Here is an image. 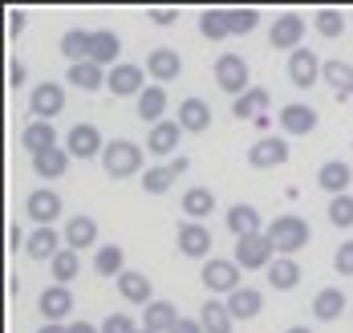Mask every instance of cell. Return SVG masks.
<instances>
[{
  "instance_id": "obj_1",
  "label": "cell",
  "mask_w": 353,
  "mask_h": 333,
  "mask_svg": "<svg viewBox=\"0 0 353 333\" xmlns=\"http://www.w3.org/2000/svg\"><path fill=\"white\" fill-rule=\"evenodd\" d=\"M102 171H106L110 179H130V175H139L142 171V147L130 143V139L106 143V150H102Z\"/></svg>"
},
{
  "instance_id": "obj_2",
  "label": "cell",
  "mask_w": 353,
  "mask_h": 333,
  "mask_svg": "<svg viewBox=\"0 0 353 333\" xmlns=\"http://www.w3.org/2000/svg\"><path fill=\"white\" fill-rule=\"evenodd\" d=\"M309 223L301 220V216H276V220L268 223V240H272V248L281 252V256H296L301 248H309Z\"/></svg>"
},
{
  "instance_id": "obj_3",
  "label": "cell",
  "mask_w": 353,
  "mask_h": 333,
  "mask_svg": "<svg viewBox=\"0 0 353 333\" xmlns=\"http://www.w3.org/2000/svg\"><path fill=\"white\" fill-rule=\"evenodd\" d=\"M215 85L223 94H232V98H244L248 90H252V74H248V61L240 53H219V61H215Z\"/></svg>"
},
{
  "instance_id": "obj_4",
  "label": "cell",
  "mask_w": 353,
  "mask_h": 333,
  "mask_svg": "<svg viewBox=\"0 0 353 333\" xmlns=\"http://www.w3.org/2000/svg\"><path fill=\"white\" fill-rule=\"evenodd\" d=\"M199 281H203L208 293H223V296H232L236 289H244V285H240V281H244V276H240V264H236V260H223V256L203 260Z\"/></svg>"
},
{
  "instance_id": "obj_5",
  "label": "cell",
  "mask_w": 353,
  "mask_h": 333,
  "mask_svg": "<svg viewBox=\"0 0 353 333\" xmlns=\"http://www.w3.org/2000/svg\"><path fill=\"white\" fill-rule=\"evenodd\" d=\"M232 260H236L244 272H256V268L268 272V264L276 260V248H272L268 232H264V236H248V240H236V256Z\"/></svg>"
},
{
  "instance_id": "obj_6",
  "label": "cell",
  "mask_w": 353,
  "mask_h": 333,
  "mask_svg": "<svg viewBox=\"0 0 353 333\" xmlns=\"http://www.w3.org/2000/svg\"><path fill=\"white\" fill-rule=\"evenodd\" d=\"M29 110H33L37 122H53L57 114L65 110V85H57V81H41V85H33Z\"/></svg>"
},
{
  "instance_id": "obj_7",
  "label": "cell",
  "mask_w": 353,
  "mask_h": 333,
  "mask_svg": "<svg viewBox=\"0 0 353 333\" xmlns=\"http://www.w3.org/2000/svg\"><path fill=\"white\" fill-rule=\"evenodd\" d=\"M305 17H296V12H284L272 21V33H268V45L272 49H281V53H296L301 49V41H305Z\"/></svg>"
},
{
  "instance_id": "obj_8",
  "label": "cell",
  "mask_w": 353,
  "mask_h": 333,
  "mask_svg": "<svg viewBox=\"0 0 353 333\" xmlns=\"http://www.w3.org/2000/svg\"><path fill=\"white\" fill-rule=\"evenodd\" d=\"M25 216H29L37 228H53V220L61 216V195H57L53 187H37V191H29Z\"/></svg>"
},
{
  "instance_id": "obj_9",
  "label": "cell",
  "mask_w": 353,
  "mask_h": 333,
  "mask_svg": "<svg viewBox=\"0 0 353 333\" xmlns=\"http://www.w3.org/2000/svg\"><path fill=\"white\" fill-rule=\"evenodd\" d=\"M325 74V65H321V57L313 49H296V53H288V81L296 85V90H309V85H317V77Z\"/></svg>"
},
{
  "instance_id": "obj_10",
  "label": "cell",
  "mask_w": 353,
  "mask_h": 333,
  "mask_svg": "<svg viewBox=\"0 0 353 333\" xmlns=\"http://www.w3.org/2000/svg\"><path fill=\"white\" fill-rule=\"evenodd\" d=\"M37 309H41V317H45V321H53V325H70L73 293L65 289V285H49L45 293L37 296Z\"/></svg>"
},
{
  "instance_id": "obj_11",
  "label": "cell",
  "mask_w": 353,
  "mask_h": 333,
  "mask_svg": "<svg viewBox=\"0 0 353 333\" xmlns=\"http://www.w3.org/2000/svg\"><path fill=\"white\" fill-rule=\"evenodd\" d=\"M65 150H70L73 159H102V134H98V126L94 122H77L70 134H65Z\"/></svg>"
},
{
  "instance_id": "obj_12",
  "label": "cell",
  "mask_w": 353,
  "mask_h": 333,
  "mask_svg": "<svg viewBox=\"0 0 353 333\" xmlns=\"http://www.w3.org/2000/svg\"><path fill=\"white\" fill-rule=\"evenodd\" d=\"M288 163V143L276 139V134H268V139H256L252 150H248V167H256V171H268V167H284Z\"/></svg>"
},
{
  "instance_id": "obj_13",
  "label": "cell",
  "mask_w": 353,
  "mask_h": 333,
  "mask_svg": "<svg viewBox=\"0 0 353 333\" xmlns=\"http://www.w3.org/2000/svg\"><path fill=\"white\" fill-rule=\"evenodd\" d=\"M146 81V74H142V65H130V61H118L114 70H110V77H106V90L110 94H118V98H139L142 85Z\"/></svg>"
},
{
  "instance_id": "obj_14",
  "label": "cell",
  "mask_w": 353,
  "mask_h": 333,
  "mask_svg": "<svg viewBox=\"0 0 353 333\" xmlns=\"http://www.w3.org/2000/svg\"><path fill=\"white\" fill-rule=\"evenodd\" d=\"M179 252L183 256H191V260H208V252H212L215 244H212V228H203V223H183L179 228Z\"/></svg>"
},
{
  "instance_id": "obj_15",
  "label": "cell",
  "mask_w": 353,
  "mask_h": 333,
  "mask_svg": "<svg viewBox=\"0 0 353 333\" xmlns=\"http://www.w3.org/2000/svg\"><path fill=\"white\" fill-rule=\"evenodd\" d=\"M179 139H183L179 118H163L159 126H150V130H146V150H150V154H159V159H167V154H175V150H179Z\"/></svg>"
},
{
  "instance_id": "obj_16",
  "label": "cell",
  "mask_w": 353,
  "mask_h": 333,
  "mask_svg": "<svg viewBox=\"0 0 353 333\" xmlns=\"http://www.w3.org/2000/svg\"><path fill=\"white\" fill-rule=\"evenodd\" d=\"M350 183H353V167H350V163H341V159H329V163H321L317 187H325L333 199H337V195H350Z\"/></svg>"
},
{
  "instance_id": "obj_17",
  "label": "cell",
  "mask_w": 353,
  "mask_h": 333,
  "mask_svg": "<svg viewBox=\"0 0 353 333\" xmlns=\"http://www.w3.org/2000/svg\"><path fill=\"white\" fill-rule=\"evenodd\" d=\"M146 74L154 77L159 85H167V81H175L179 74H183V57H179V49H154L150 57H146Z\"/></svg>"
},
{
  "instance_id": "obj_18",
  "label": "cell",
  "mask_w": 353,
  "mask_h": 333,
  "mask_svg": "<svg viewBox=\"0 0 353 333\" xmlns=\"http://www.w3.org/2000/svg\"><path fill=\"white\" fill-rule=\"evenodd\" d=\"M179 126H183V134H203L212 126V106L203 98H183L179 102Z\"/></svg>"
},
{
  "instance_id": "obj_19",
  "label": "cell",
  "mask_w": 353,
  "mask_h": 333,
  "mask_svg": "<svg viewBox=\"0 0 353 333\" xmlns=\"http://www.w3.org/2000/svg\"><path fill=\"white\" fill-rule=\"evenodd\" d=\"M281 130L284 134H313V130H317V110L305 106V102L281 106Z\"/></svg>"
},
{
  "instance_id": "obj_20",
  "label": "cell",
  "mask_w": 353,
  "mask_h": 333,
  "mask_svg": "<svg viewBox=\"0 0 353 333\" xmlns=\"http://www.w3.org/2000/svg\"><path fill=\"white\" fill-rule=\"evenodd\" d=\"M114 285H118L122 301H130V305H142V309H146V305L154 301V289H150V276H146V272H134V268H126V272H122Z\"/></svg>"
},
{
  "instance_id": "obj_21",
  "label": "cell",
  "mask_w": 353,
  "mask_h": 333,
  "mask_svg": "<svg viewBox=\"0 0 353 333\" xmlns=\"http://www.w3.org/2000/svg\"><path fill=\"white\" fill-rule=\"evenodd\" d=\"M268 106H272V94H268L264 85H252L244 98H236V102H232V114H236L240 122H260Z\"/></svg>"
},
{
  "instance_id": "obj_22",
  "label": "cell",
  "mask_w": 353,
  "mask_h": 333,
  "mask_svg": "<svg viewBox=\"0 0 353 333\" xmlns=\"http://www.w3.org/2000/svg\"><path fill=\"white\" fill-rule=\"evenodd\" d=\"M228 228H232L236 240L264 236V228H260V212H256L252 203H232V208H228Z\"/></svg>"
},
{
  "instance_id": "obj_23",
  "label": "cell",
  "mask_w": 353,
  "mask_h": 333,
  "mask_svg": "<svg viewBox=\"0 0 353 333\" xmlns=\"http://www.w3.org/2000/svg\"><path fill=\"white\" fill-rule=\"evenodd\" d=\"M65 248L81 252V248H98V220L94 216H73L65 223Z\"/></svg>"
},
{
  "instance_id": "obj_24",
  "label": "cell",
  "mask_w": 353,
  "mask_h": 333,
  "mask_svg": "<svg viewBox=\"0 0 353 333\" xmlns=\"http://www.w3.org/2000/svg\"><path fill=\"white\" fill-rule=\"evenodd\" d=\"M61 248H65V236H57L53 228H33L29 232V244H25L29 260H53Z\"/></svg>"
},
{
  "instance_id": "obj_25",
  "label": "cell",
  "mask_w": 353,
  "mask_h": 333,
  "mask_svg": "<svg viewBox=\"0 0 353 333\" xmlns=\"http://www.w3.org/2000/svg\"><path fill=\"white\" fill-rule=\"evenodd\" d=\"M179 325V309L171 305V301H150L146 305V313H142V330H150V333H171Z\"/></svg>"
},
{
  "instance_id": "obj_26",
  "label": "cell",
  "mask_w": 353,
  "mask_h": 333,
  "mask_svg": "<svg viewBox=\"0 0 353 333\" xmlns=\"http://www.w3.org/2000/svg\"><path fill=\"white\" fill-rule=\"evenodd\" d=\"M212 212H215L212 187H187V191H183V216L191 223H203Z\"/></svg>"
},
{
  "instance_id": "obj_27",
  "label": "cell",
  "mask_w": 353,
  "mask_h": 333,
  "mask_svg": "<svg viewBox=\"0 0 353 333\" xmlns=\"http://www.w3.org/2000/svg\"><path fill=\"white\" fill-rule=\"evenodd\" d=\"M70 150L65 147H53V150H45V154H33V171H37V179H61L65 171H70Z\"/></svg>"
},
{
  "instance_id": "obj_28",
  "label": "cell",
  "mask_w": 353,
  "mask_h": 333,
  "mask_svg": "<svg viewBox=\"0 0 353 333\" xmlns=\"http://www.w3.org/2000/svg\"><path fill=\"white\" fill-rule=\"evenodd\" d=\"M21 147L29 150V154H45V150L57 147V130H53V122H29L25 130H21Z\"/></svg>"
},
{
  "instance_id": "obj_29",
  "label": "cell",
  "mask_w": 353,
  "mask_h": 333,
  "mask_svg": "<svg viewBox=\"0 0 353 333\" xmlns=\"http://www.w3.org/2000/svg\"><path fill=\"white\" fill-rule=\"evenodd\" d=\"M260 309H264V293L252 289V285H244V289H236V293L228 296V313H232L236 321H252Z\"/></svg>"
},
{
  "instance_id": "obj_30",
  "label": "cell",
  "mask_w": 353,
  "mask_h": 333,
  "mask_svg": "<svg viewBox=\"0 0 353 333\" xmlns=\"http://www.w3.org/2000/svg\"><path fill=\"white\" fill-rule=\"evenodd\" d=\"M94 272L106 276V281H118V276L126 272V248H118V244H102V248L94 252Z\"/></svg>"
},
{
  "instance_id": "obj_31",
  "label": "cell",
  "mask_w": 353,
  "mask_h": 333,
  "mask_svg": "<svg viewBox=\"0 0 353 333\" xmlns=\"http://www.w3.org/2000/svg\"><path fill=\"white\" fill-rule=\"evenodd\" d=\"M268 285L276 289V293H288V289H296L301 285V264L292 256H276L268 264Z\"/></svg>"
},
{
  "instance_id": "obj_32",
  "label": "cell",
  "mask_w": 353,
  "mask_h": 333,
  "mask_svg": "<svg viewBox=\"0 0 353 333\" xmlns=\"http://www.w3.org/2000/svg\"><path fill=\"white\" fill-rule=\"evenodd\" d=\"M106 77H110V70H102L98 61H81V65H70V85L85 90V94H94V90H106Z\"/></svg>"
},
{
  "instance_id": "obj_33",
  "label": "cell",
  "mask_w": 353,
  "mask_h": 333,
  "mask_svg": "<svg viewBox=\"0 0 353 333\" xmlns=\"http://www.w3.org/2000/svg\"><path fill=\"white\" fill-rule=\"evenodd\" d=\"M61 53L70 57V65L94 61V33H85V29H70V33L61 37Z\"/></svg>"
},
{
  "instance_id": "obj_34",
  "label": "cell",
  "mask_w": 353,
  "mask_h": 333,
  "mask_svg": "<svg viewBox=\"0 0 353 333\" xmlns=\"http://www.w3.org/2000/svg\"><path fill=\"white\" fill-rule=\"evenodd\" d=\"M163 114H167V90H163V85H146L139 94V118L150 122V126H159Z\"/></svg>"
},
{
  "instance_id": "obj_35",
  "label": "cell",
  "mask_w": 353,
  "mask_h": 333,
  "mask_svg": "<svg viewBox=\"0 0 353 333\" xmlns=\"http://www.w3.org/2000/svg\"><path fill=\"white\" fill-rule=\"evenodd\" d=\"M232 313H228V301H203V309H199V325L203 333H232Z\"/></svg>"
},
{
  "instance_id": "obj_36",
  "label": "cell",
  "mask_w": 353,
  "mask_h": 333,
  "mask_svg": "<svg viewBox=\"0 0 353 333\" xmlns=\"http://www.w3.org/2000/svg\"><path fill=\"white\" fill-rule=\"evenodd\" d=\"M118 53H122V41L114 29H94V61L102 70H114L118 65Z\"/></svg>"
},
{
  "instance_id": "obj_37",
  "label": "cell",
  "mask_w": 353,
  "mask_h": 333,
  "mask_svg": "<svg viewBox=\"0 0 353 333\" xmlns=\"http://www.w3.org/2000/svg\"><path fill=\"white\" fill-rule=\"evenodd\" d=\"M345 305H350V301H345L341 289H321V293L313 296V317H317V321H337V317L345 313Z\"/></svg>"
},
{
  "instance_id": "obj_38",
  "label": "cell",
  "mask_w": 353,
  "mask_h": 333,
  "mask_svg": "<svg viewBox=\"0 0 353 333\" xmlns=\"http://www.w3.org/2000/svg\"><path fill=\"white\" fill-rule=\"evenodd\" d=\"M325 85H333V94H337V98H353V65L350 61H341V57H337V61H325Z\"/></svg>"
},
{
  "instance_id": "obj_39",
  "label": "cell",
  "mask_w": 353,
  "mask_h": 333,
  "mask_svg": "<svg viewBox=\"0 0 353 333\" xmlns=\"http://www.w3.org/2000/svg\"><path fill=\"white\" fill-rule=\"evenodd\" d=\"M49 268H53V281L70 289V281H77V272H81V252H73V248H61L57 256L49 260Z\"/></svg>"
},
{
  "instance_id": "obj_40",
  "label": "cell",
  "mask_w": 353,
  "mask_h": 333,
  "mask_svg": "<svg viewBox=\"0 0 353 333\" xmlns=\"http://www.w3.org/2000/svg\"><path fill=\"white\" fill-rule=\"evenodd\" d=\"M175 179L179 175L171 171V163H163V167H146V171H142V191H146V195H167Z\"/></svg>"
},
{
  "instance_id": "obj_41",
  "label": "cell",
  "mask_w": 353,
  "mask_h": 333,
  "mask_svg": "<svg viewBox=\"0 0 353 333\" xmlns=\"http://www.w3.org/2000/svg\"><path fill=\"white\" fill-rule=\"evenodd\" d=\"M199 33H203L208 41L232 37V29H228V12H223V8H203V12H199Z\"/></svg>"
},
{
  "instance_id": "obj_42",
  "label": "cell",
  "mask_w": 353,
  "mask_h": 333,
  "mask_svg": "<svg viewBox=\"0 0 353 333\" xmlns=\"http://www.w3.org/2000/svg\"><path fill=\"white\" fill-rule=\"evenodd\" d=\"M313 29H317L321 37H341L345 33V17H341V8H321L317 17H313Z\"/></svg>"
},
{
  "instance_id": "obj_43",
  "label": "cell",
  "mask_w": 353,
  "mask_h": 333,
  "mask_svg": "<svg viewBox=\"0 0 353 333\" xmlns=\"http://www.w3.org/2000/svg\"><path fill=\"white\" fill-rule=\"evenodd\" d=\"M329 223L333 228H353V195L329 199Z\"/></svg>"
},
{
  "instance_id": "obj_44",
  "label": "cell",
  "mask_w": 353,
  "mask_h": 333,
  "mask_svg": "<svg viewBox=\"0 0 353 333\" xmlns=\"http://www.w3.org/2000/svg\"><path fill=\"white\" fill-rule=\"evenodd\" d=\"M223 12H228V29H232V33H252L256 21H260L256 8H223Z\"/></svg>"
},
{
  "instance_id": "obj_45",
  "label": "cell",
  "mask_w": 353,
  "mask_h": 333,
  "mask_svg": "<svg viewBox=\"0 0 353 333\" xmlns=\"http://www.w3.org/2000/svg\"><path fill=\"white\" fill-rule=\"evenodd\" d=\"M333 268H337V276H353V240H345L333 252Z\"/></svg>"
},
{
  "instance_id": "obj_46",
  "label": "cell",
  "mask_w": 353,
  "mask_h": 333,
  "mask_svg": "<svg viewBox=\"0 0 353 333\" xmlns=\"http://www.w3.org/2000/svg\"><path fill=\"white\" fill-rule=\"evenodd\" d=\"M102 333H139V330H134L130 313H110L106 321H102Z\"/></svg>"
},
{
  "instance_id": "obj_47",
  "label": "cell",
  "mask_w": 353,
  "mask_h": 333,
  "mask_svg": "<svg viewBox=\"0 0 353 333\" xmlns=\"http://www.w3.org/2000/svg\"><path fill=\"white\" fill-rule=\"evenodd\" d=\"M146 17H150L154 25H175V21H179V8H150Z\"/></svg>"
},
{
  "instance_id": "obj_48",
  "label": "cell",
  "mask_w": 353,
  "mask_h": 333,
  "mask_svg": "<svg viewBox=\"0 0 353 333\" xmlns=\"http://www.w3.org/2000/svg\"><path fill=\"white\" fill-rule=\"evenodd\" d=\"M25 77H29V70H25L21 61H8V85H12V90H21V85H25Z\"/></svg>"
},
{
  "instance_id": "obj_49",
  "label": "cell",
  "mask_w": 353,
  "mask_h": 333,
  "mask_svg": "<svg viewBox=\"0 0 353 333\" xmlns=\"http://www.w3.org/2000/svg\"><path fill=\"white\" fill-rule=\"evenodd\" d=\"M29 244V236L17 228V223H8V252H17V248H25Z\"/></svg>"
},
{
  "instance_id": "obj_50",
  "label": "cell",
  "mask_w": 353,
  "mask_h": 333,
  "mask_svg": "<svg viewBox=\"0 0 353 333\" xmlns=\"http://www.w3.org/2000/svg\"><path fill=\"white\" fill-rule=\"evenodd\" d=\"M171 333H203V325H199V317H179V325Z\"/></svg>"
},
{
  "instance_id": "obj_51",
  "label": "cell",
  "mask_w": 353,
  "mask_h": 333,
  "mask_svg": "<svg viewBox=\"0 0 353 333\" xmlns=\"http://www.w3.org/2000/svg\"><path fill=\"white\" fill-rule=\"evenodd\" d=\"M8 33H12V37H21V33H25V12H21V8H17V12H8Z\"/></svg>"
},
{
  "instance_id": "obj_52",
  "label": "cell",
  "mask_w": 353,
  "mask_h": 333,
  "mask_svg": "<svg viewBox=\"0 0 353 333\" xmlns=\"http://www.w3.org/2000/svg\"><path fill=\"white\" fill-rule=\"evenodd\" d=\"M70 333H102V325H90V321H70Z\"/></svg>"
},
{
  "instance_id": "obj_53",
  "label": "cell",
  "mask_w": 353,
  "mask_h": 333,
  "mask_svg": "<svg viewBox=\"0 0 353 333\" xmlns=\"http://www.w3.org/2000/svg\"><path fill=\"white\" fill-rule=\"evenodd\" d=\"M187 167H191V159H187V154H179V159H171V171H175V175H183Z\"/></svg>"
},
{
  "instance_id": "obj_54",
  "label": "cell",
  "mask_w": 353,
  "mask_h": 333,
  "mask_svg": "<svg viewBox=\"0 0 353 333\" xmlns=\"http://www.w3.org/2000/svg\"><path fill=\"white\" fill-rule=\"evenodd\" d=\"M37 333H70V325H53V321H45Z\"/></svg>"
},
{
  "instance_id": "obj_55",
  "label": "cell",
  "mask_w": 353,
  "mask_h": 333,
  "mask_svg": "<svg viewBox=\"0 0 353 333\" xmlns=\"http://www.w3.org/2000/svg\"><path fill=\"white\" fill-rule=\"evenodd\" d=\"M284 333H313V330H309V325H288Z\"/></svg>"
},
{
  "instance_id": "obj_56",
  "label": "cell",
  "mask_w": 353,
  "mask_h": 333,
  "mask_svg": "<svg viewBox=\"0 0 353 333\" xmlns=\"http://www.w3.org/2000/svg\"><path fill=\"white\" fill-rule=\"evenodd\" d=\"M139 333H150V330H139Z\"/></svg>"
}]
</instances>
